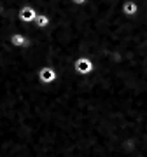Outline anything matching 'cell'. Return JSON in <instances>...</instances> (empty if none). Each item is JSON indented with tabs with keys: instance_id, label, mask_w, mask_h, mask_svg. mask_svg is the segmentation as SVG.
Instances as JSON below:
<instances>
[{
	"instance_id": "1",
	"label": "cell",
	"mask_w": 147,
	"mask_h": 157,
	"mask_svg": "<svg viewBox=\"0 0 147 157\" xmlns=\"http://www.w3.org/2000/svg\"><path fill=\"white\" fill-rule=\"evenodd\" d=\"M42 80H46V82H49V80H53V72L51 70H44V72H42Z\"/></svg>"
},
{
	"instance_id": "3",
	"label": "cell",
	"mask_w": 147,
	"mask_h": 157,
	"mask_svg": "<svg viewBox=\"0 0 147 157\" xmlns=\"http://www.w3.org/2000/svg\"><path fill=\"white\" fill-rule=\"evenodd\" d=\"M37 25H39V26H46V23H47V19H46V17H39V19H37Z\"/></svg>"
},
{
	"instance_id": "2",
	"label": "cell",
	"mask_w": 147,
	"mask_h": 157,
	"mask_svg": "<svg viewBox=\"0 0 147 157\" xmlns=\"http://www.w3.org/2000/svg\"><path fill=\"white\" fill-rule=\"evenodd\" d=\"M12 42H14V44L16 45H19V44H25V39H19V35H14V39H12Z\"/></svg>"
}]
</instances>
